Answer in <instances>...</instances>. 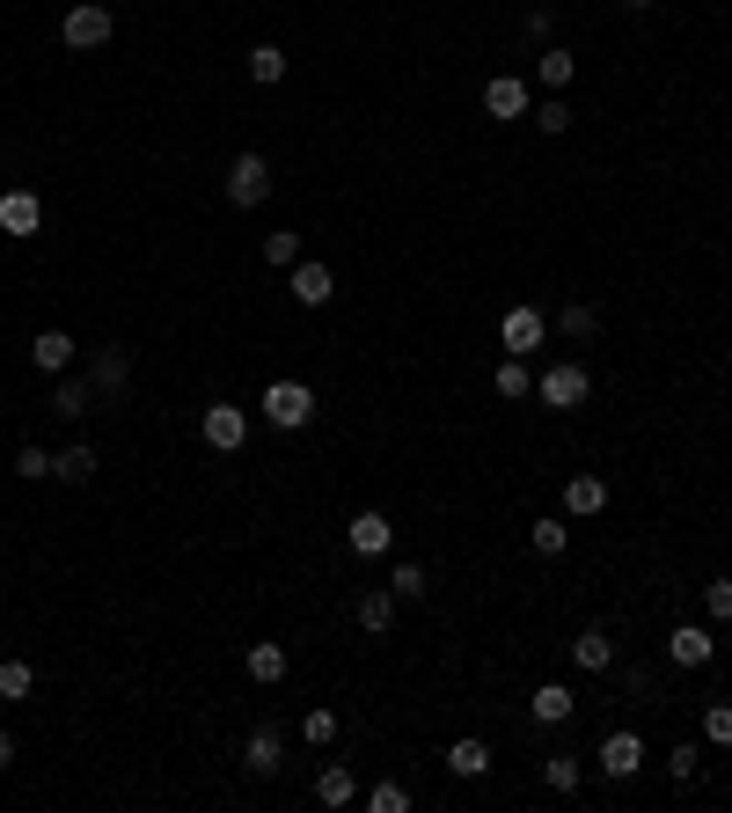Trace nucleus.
Instances as JSON below:
<instances>
[{
  "instance_id": "nucleus-1",
  "label": "nucleus",
  "mask_w": 732,
  "mask_h": 813,
  "mask_svg": "<svg viewBox=\"0 0 732 813\" xmlns=\"http://www.w3.org/2000/svg\"><path fill=\"white\" fill-rule=\"evenodd\" d=\"M535 396L550 410H578L593 396V374L578 367V359H557V367H542V381H535Z\"/></svg>"
},
{
  "instance_id": "nucleus-2",
  "label": "nucleus",
  "mask_w": 732,
  "mask_h": 813,
  "mask_svg": "<svg viewBox=\"0 0 732 813\" xmlns=\"http://www.w3.org/2000/svg\"><path fill=\"white\" fill-rule=\"evenodd\" d=\"M264 418L279 425V433H300V425L315 418V389L308 381H271V389H264Z\"/></svg>"
},
{
  "instance_id": "nucleus-3",
  "label": "nucleus",
  "mask_w": 732,
  "mask_h": 813,
  "mask_svg": "<svg viewBox=\"0 0 732 813\" xmlns=\"http://www.w3.org/2000/svg\"><path fill=\"white\" fill-rule=\"evenodd\" d=\"M110 30H118V22H110L103 0H73L67 22H59V37H67L73 52H96V44H110Z\"/></svg>"
},
{
  "instance_id": "nucleus-4",
  "label": "nucleus",
  "mask_w": 732,
  "mask_h": 813,
  "mask_svg": "<svg viewBox=\"0 0 732 813\" xmlns=\"http://www.w3.org/2000/svg\"><path fill=\"white\" fill-rule=\"evenodd\" d=\"M264 198H271V161L235 155L227 161V206H264Z\"/></svg>"
},
{
  "instance_id": "nucleus-5",
  "label": "nucleus",
  "mask_w": 732,
  "mask_h": 813,
  "mask_svg": "<svg viewBox=\"0 0 732 813\" xmlns=\"http://www.w3.org/2000/svg\"><path fill=\"white\" fill-rule=\"evenodd\" d=\"M345 543H352V557H388V549H396V528H388V513H352Z\"/></svg>"
},
{
  "instance_id": "nucleus-6",
  "label": "nucleus",
  "mask_w": 732,
  "mask_h": 813,
  "mask_svg": "<svg viewBox=\"0 0 732 813\" xmlns=\"http://www.w3.org/2000/svg\"><path fill=\"white\" fill-rule=\"evenodd\" d=\"M286 294H294L300 308H323L337 294V279H330V265H315V257H300L294 271H286Z\"/></svg>"
},
{
  "instance_id": "nucleus-7",
  "label": "nucleus",
  "mask_w": 732,
  "mask_h": 813,
  "mask_svg": "<svg viewBox=\"0 0 732 813\" xmlns=\"http://www.w3.org/2000/svg\"><path fill=\"white\" fill-rule=\"evenodd\" d=\"M243 440H249V410H243V404H212V410H206V447L235 455Z\"/></svg>"
},
{
  "instance_id": "nucleus-8",
  "label": "nucleus",
  "mask_w": 732,
  "mask_h": 813,
  "mask_svg": "<svg viewBox=\"0 0 732 813\" xmlns=\"http://www.w3.org/2000/svg\"><path fill=\"white\" fill-rule=\"evenodd\" d=\"M666 653H674V667H711V660H718L711 623H681V631L666 637Z\"/></svg>"
},
{
  "instance_id": "nucleus-9",
  "label": "nucleus",
  "mask_w": 732,
  "mask_h": 813,
  "mask_svg": "<svg viewBox=\"0 0 732 813\" xmlns=\"http://www.w3.org/2000/svg\"><path fill=\"white\" fill-rule=\"evenodd\" d=\"M637 770H645V741H637V733H609V741H601V777H637Z\"/></svg>"
},
{
  "instance_id": "nucleus-10",
  "label": "nucleus",
  "mask_w": 732,
  "mask_h": 813,
  "mask_svg": "<svg viewBox=\"0 0 732 813\" xmlns=\"http://www.w3.org/2000/svg\"><path fill=\"white\" fill-rule=\"evenodd\" d=\"M0 228L8 235H37L44 228V198L37 191H0Z\"/></svg>"
},
{
  "instance_id": "nucleus-11",
  "label": "nucleus",
  "mask_w": 732,
  "mask_h": 813,
  "mask_svg": "<svg viewBox=\"0 0 732 813\" xmlns=\"http://www.w3.org/2000/svg\"><path fill=\"white\" fill-rule=\"evenodd\" d=\"M484 110H491V118H527V110H535V103H527V81L491 73V81H484Z\"/></svg>"
},
{
  "instance_id": "nucleus-12",
  "label": "nucleus",
  "mask_w": 732,
  "mask_h": 813,
  "mask_svg": "<svg viewBox=\"0 0 732 813\" xmlns=\"http://www.w3.org/2000/svg\"><path fill=\"white\" fill-rule=\"evenodd\" d=\"M88 381H96L103 396H118L125 381H132V353H125V345H103V353L88 359Z\"/></svg>"
},
{
  "instance_id": "nucleus-13",
  "label": "nucleus",
  "mask_w": 732,
  "mask_h": 813,
  "mask_svg": "<svg viewBox=\"0 0 732 813\" xmlns=\"http://www.w3.org/2000/svg\"><path fill=\"white\" fill-rule=\"evenodd\" d=\"M498 337H506V353H535L542 345V308H506V323H498Z\"/></svg>"
},
{
  "instance_id": "nucleus-14",
  "label": "nucleus",
  "mask_w": 732,
  "mask_h": 813,
  "mask_svg": "<svg viewBox=\"0 0 732 813\" xmlns=\"http://www.w3.org/2000/svg\"><path fill=\"white\" fill-rule=\"evenodd\" d=\"M279 755H286L279 725H257V733L243 741V762H249V777H271V770H279Z\"/></svg>"
},
{
  "instance_id": "nucleus-15",
  "label": "nucleus",
  "mask_w": 732,
  "mask_h": 813,
  "mask_svg": "<svg viewBox=\"0 0 732 813\" xmlns=\"http://www.w3.org/2000/svg\"><path fill=\"white\" fill-rule=\"evenodd\" d=\"M30 367H37V374H67V367H73V337H67V330H37Z\"/></svg>"
},
{
  "instance_id": "nucleus-16",
  "label": "nucleus",
  "mask_w": 732,
  "mask_h": 813,
  "mask_svg": "<svg viewBox=\"0 0 732 813\" xmlns=\"http://www.w3.org/2000/svg\"><path fill=\"white\" fill-rule=\"evenodd\" d=\"M352 616H359V631H366V637H382L388 623H396V594H388V586H366Z\"/></svg>"
},
{
  "instance_id": "nucleus-17",
  "label": "nucleus",
  "mask_w": 732,
  "mask_h": 813,
  "mask_svg": "<svg viewBox=\"0 0 732 813\" xmlns=\"http://www.w3.org/2000/svg\"><path fill=\"white\" fill-rule=\"evenodd\" d=\"M572 667H586V674H609V667H615V645H609V631H578V637H572Z\"/></svg>"
},
{
  "instance_id": "nucleus-18",
  "label": "nucleus",
  "mask_w": 732,
  "mask_h": 813,
  "mask_svg": "<svg viewBox=\"0 0 732 813\" xmlns=\"http://www.w3.org/2000/svg\"><path fill=\"white\" fill-rule=\"evenodd\" d=\"M491 389L506 396V404H521V396H535V367H527L521 353H513V359H498V374H491Z\"/></svg>"
},
{
  "instance_id": "nucleus-19",
  "label": "nucleus",
  "mask_w": 732,
  "mask_h": 813,
  "mask_svg": "<svg viewBox=\"0 0 732 813\" xmlns=\"http://www.w3.org/2000/svg\"><path fill=\"white\" fill-rule=\"evenodd\" d=\"M601 506H609V477H572L564 484V513L586 520V513H601Z\"/></svg>"
},
{
  "instance_id": "nucleus-20",
  "label": "nucleus",
  "mask_w": 732,
  "mask_h": 813,
  "mask_svg": "<svg viewBox=\"0 0 732 813\" xmlns=\"http://www.w3.org/2000/svg\"><path fill=\"white\" fill-rule=\"evenodd\" d=\"M572 711H578V696L564 690V682H542V690H535V725H564Z\"/></svg>"
},
{
  "instance_id": "nucleus-21",
  "label": "nucleus",
  "mask_w": 732,
  "mask_h": 813,
  "mask_svg": "<svg viewBox=\"0 0 732 813\" xmlns=\"http://www.w3.org/2000/svg\"><path fill=\"white\" fill-rule=\"evenodd\" d=\"M315 799H323V806H352V799H359V777H352L345 762H330V770L315 777Z\"/></svg>"
},
{
  "instance_id": "nucleus-22",
  "label": "nucleus",
  "mask_w": 732,
  "mask_h": 813,
  "mask_svg": "<svg viewBox=\"0 0 732 813\" xmlns=\"http://www.w3.org/2000/svg\"><path fill=\"white\" fill-rule=\"evenodd\" d=\"M249 682L279 690V682H286V645H249Z\"/></svg>"
},
{
  "instance_id": "nucleus-23",
  "label": "nucleus",
  "mask_w": 732,
  "mask_h": 813,
  "mask_svg": "<svg viewBox=\"0 0 732 813\" xmlns=\"http://www.w3.org/2000/svg\"><path fill=\"white\" fill-rule=\"evenodd\" d=\"M52 477H59V484H88V477H96V447L73 440L67 455H52Z\"/></svg>"
},
{
  "instance_id": "nucleus-24",
  "label": "nucleus",
  "mask_w": 732,
  "mask_h": 813,
  "mask_svg": "<svg viewBox=\"0 0 732 813\" xmlns=\"http://www.w3.org/2000/svg\"><path fill=\"white\" fill-rule=\"evenodd\" d=\"M249 81H257V89L286 81V52H279V44H249Z\"/></svg>"
},
{
  "instance_id": "nucleus-25",
  "label": "nucleus",
  "mask_w": 732,
  "mask_h": 813,
  "mask_svg": "<svg viewBox=\"0 0 732 813\" xmlns=\"http://www.w3.org/2000/svg\"><path fill=\"white\" fill-rule=\"evenodd\" d=\"M447 770H454V777H484V770H491V747L484 741H454L447 747Z\"/></svg>"
},
{
  "instance_id": "nucleus-26",
  "label": "nucleus",
  "mask_w": 732,
  "mask_h": 813,
  "mask_svg": "<svg viewBox=\"0 0 732 813\" xmlns=\"http://www.w3.org/2000/svg\"><path fill=\"white\" fill-rule=\"evenodd\" d=\"M30 690H37V667H30V660H0V696H8V704H22Z\"/></svg>"
},
{
  "instance_id": "nucleus-27",
  "label": "nucleus",
  "mask_w": 732,
  "mask_h": 813,
  "mask_svg": "<svg viewBox=\"0 0 732 813\" xmlns=\"http://www.w3.org/2000/svg\"><path fill=\"white\" fill-rule=\"evenodd\" d=\"M88 396H96V381H67V374H59L52 410H59V418H81V410H88Z\"/></svg>"
},
{
  "instance_id": "nucleus-28",
  "label": "nucleus",
  "mask_w": 732,
  "mask_h": 813,
  "mask_svg": "<svg viewBox=\"0 0 732 813\" xmlns=\"http://www.w3.org/2000/svg\"><path fill=\"white\" fill-rule=\"evenodd\" d=\"M557 330L572 337V345H586V337L601 330V316H593V301H572V308H564V316H557Z\"/></svg>"
},
{
  "instance_id": "nucleus-29",
  "label": "nucleus",
  "mask_w": 732,
  "mask_h": 813,
  "mask_svg": "<svg viewBox=\"0 0 732 813\" xmlns=\"http://www.w3.org/2000/svg\"><path fill=\"white\" fill-rule=\"evenodd\" d=\"M388 594H396V602H425V594H433V586H425V565H396L388 572Z\"/></svg>"
},
{
  "instance_id": "nucleus-30",
  "label": "nucleus",
  "mask_w": 732,
  "mask_h": 813,
  "mask_svg": "<svg viewBox=\"0 0 732 813\" xmlns=\"http://www.w3.org/2000/svg\"><path fill=\"white\" fill-rule=\"evenodd\" d=\"M527 543H535V557H564L572 528H564V520H535V528H527Z\"/></svg>"
},
{
  "instance_id": "nucleus-31",
  "label": "nucleus",
  "mask_w": 732,
  "mask_h": 813,
  "mask_svg": "<svg viewBox=\"0 0 732 813\" xmlns=\"http://www.w3.org/2000/svg\"><path fill=\"white\" fill-rule=\"evenodd\" d=\"M542 777H550V792H578L586 770H578V755H550V762H542Z\"/></svg>"
},
{
  "instance_id": "nucleus-32",
  "label": "nucleus",
  "mask_w": 732,
  "mask_h": 813,
  "mask_svg": "<svg viewBox=\"0 0 732 813\" xmlns=\"http://www.w3.org/2000/svg\"><path fill=\"white\" fill-rule=\"evenodd\" d=\"M300 741H308V747H330V741H337V711H323V704H315L308 718H300Z\"/></svg>"
},
{
  "instance_id": "nucleus-33",
  "label": "nucleus",
  "mask_w": 732,
  "mask_h": 813,
  "mask_svg": "<svg viewBox=\"0 0 732 813\" xmlns=\"http://www.w3.org/2000/svg\"><path fill=\"white\" fill-rule=\"evenodd\" d=\"M264 257H271V265H279V271H294V265H300V235H294V228L264 235Z\"/></svg>"
},
{
  "instance_id": "nucleus-34",
  "label": "nucleus",
  "mask_w": 732,
  "mask_h": 813,
  "mask_svg": "<svg viewBox=\"0 0 732 813\" xmlns=\"http://www.w3.org/2000/svg\"><path fill=\"white\" fill-rule=\"evenodd\" d=\"M703 741L732 747V704H703Z\"/></svg>"
},
{
  "instance_id": "nucleus-35",
  "label": "nucleus",
  "mask_w": 732,
  "mask_h": 813,
  "mask_svg": "<svg viewBox=\"0 0 732 813\" xmlns=\"http://www.w3.org/2000/svg\"><path fill=\"white\" fill-rule=\"evenodd\" d=\"M366 813H410V792H403V784H374V792H366Z\"/></svg>"
},
{
  "instance_id": "nucleus-36",
  "label": "nucleus",
  "mask_w": 732,
  "mask_h": 813,
  "mask_svg": "<svg viewBox=\"0 0 732 813\" xmlns=\"http://www.w3.org/2000/svg\"><path fill=\"white\" fill-rule=\"evenodd\" d=\"M572 67H578V59L550 44V52H542V89H564V81H572Z\"/></svg>"
},
{
  "instance_id": "nucleus-37",
  "label": "nucleus",
  "mask_w": 732,
  "mask_h": 813,
  "mask_svg": "<svg viewBox=\"0 0 732 813\" xmlns=\"http://www.w3.org/2000/svg\"><path fill=\"white\" fill-rule=\"evenodd\" d=\"M703 616H711V623H732V579L703 586Z\"/></svg>"
},
{
  "instance_id": "nucleus-38",
  "label": "nucleus",
  "mask_w": 732,
  "mask_h": 813,
  "mask_svg": "<svg viewBox=\"0 0 732 813\" xmlns=\"http://www.w3.org/2000/svg\"><path fill=\"white\" fill-rule=\"evenodd\" d=\"M16 477H52V455H44V447H16Z\"/></svg>"
},
{
  "instance_id": "nucleus-39",
  "label": "nucleus",
  "mask_w": 732,
  "mask_h": 813,
  "mask_svg": "<svg viewBox=\"0 0 732 813\" xmlns=\"http://www.w3.org/2000/svg\"><path fill=\"white\" fill-rule=\"evenodd\" d=\"M666 770H674V784H696V770H703V747H674V755H666Z\"/></svg>"
},
{
  "instance_id": "nucleus-40",
  "label": "nucleus",
  "mask_w": 732,
  "mask_h": 813,
  "mask_svg": "<svg viewBox=\"0 0 732 813\" xmlns=\"http://www.w3.org/2000/svg\"><path fill=\"white\" fill-rule=\"evenodd\" d=\"M542 132H572V103H557V96H542Z\"/></svg>"
},
{
  "instance_id": "nucleus-41",
  "label": "nucleus",
  "mask_w": 732,
  "mask_h": 813,
  "mask_svg": "<svg viewBox=\"0 0 732 813\" xmlns=\"http://www.w3.org/2000/svg\"><path fill=\"white\" fill-rule=\"evenodd\" d=\"M521 30H527V37H550V30H557V16H550V8H527Z\"/></svg>"
},
{
  "instance_id": "nucleus-42",
  "label": "nucleus",
  "mask_w": 732,
  "mask_h": 813,
  "mask_svg": "<svg viewBox=\"0 0 732 813\" xmlns=\"http://www.w3.org/2000/svg\"><path fill=\"white\" fill-rule=\"evenodd\" d=\"M0 770H16V733L0 725Z\"/></svg>"
},
{
  "instance_id": "nucleus-43",
  "label": "nucleus",
  "mask_w": 732,
  "mask_h": 813,
  "mask_svg": "<svg viewBox=\"0 0 732 813\" xmlns=\"http://www.w3.org/2000/svg\"><path fill=\"white\" fill-rule=\"evenodd\" d=\"M623 8H652V0H623Z\"/></svg>"
}]
</instances>
